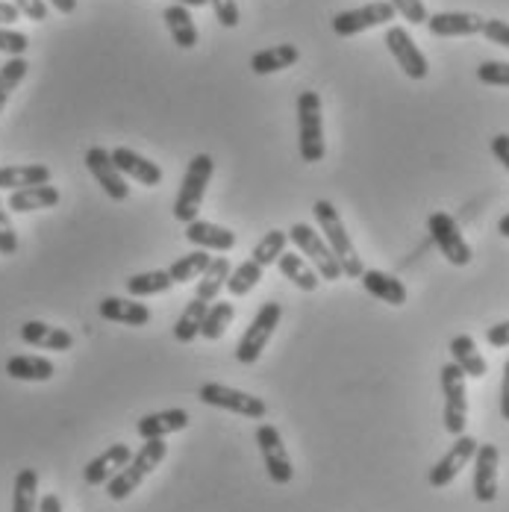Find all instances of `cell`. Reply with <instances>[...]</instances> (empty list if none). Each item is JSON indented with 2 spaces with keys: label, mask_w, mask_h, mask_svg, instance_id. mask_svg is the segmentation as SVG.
<instances>
[{
  "label": "cell",
  "mask_w": 509,
  "mask_h": 512,
  "mask_svg": "<svg viewBox=\"0 0 509 512\" xmlns=\"http://www.w3.org/2000/svg\"><path fill=\"white\" fill-rule=\"evenodd\" d=\"M395 6L389 0H374V3H365L357 9H345V12H336L333 15V33L342 36V39H351L359 36L365 30H374V27H383L389 21H395Z\"/></svg>",
  "instance_id": "cell-7"
},
{
  "label": "cell",
  "mask_w": 509,
  "mask_h": 512,
  "mask_svg": "<svg viewBox=\"0 0 509 512\" xmlns=\"http://www.w3.org/2000/svg\"><path fill=\"white\" fill-rule=\"evenodd\" d=\"M53 362L45 357H30V354H21V357L6 359V374L12 380H24V383H45L53 377Z\"/></svg>",
  "instance_id": "cell-28"
},
{
  "label": "cell",
  "mask_w": 509,
  "mask_h": 512,
  "mask_svg": "<svg viewBox=\"0 0 509 512\" xmlns=\"http://www.w3.org/2000/svg\"><path fill=\"white\" fill-rule=\"evenodd\" d=\"M280 315H283V309H280L277 301H268V304L259 307V312L254 315V321H251L248 330H245V336H242L239 345H236V359H239L242 365H254L256 359L262 357L265 345L271 342L274 330L280 327Z\"/></svg>",
  "instance_id": "cell-6"
},
{
  "label": "cell",
  "mask_w": 509,
  "mask_h": 512,
  "mask_svg": "<svg viewBox=\"0 0 509 512\" xmlns=\"http://www.w3.org/2000/svg\"><path fill=\"white\" fill-rule=\"evenodd\" d=\"M256 445H259V454H262V462H265V471L268 477L277 483V486H286L292 483L295 477V468H292V457L280 439V430L274 424H262L256 430Z\"/></svg>",
  "instance_id": "cell-11"
},
{
  "label": "cell",
  "mask_w": 509,
  "mask_h": 512,
  "mask_svg": "<svg viewBox=\"0 0 509 512\" xmlns=\"http://www.w3.org/2000/svg\"><path fill=\"white\" fill-rule=\"evenodd\" d=\"M301 59V51L295 45H274L268 51H259L251 56V71L254 74H277L292 68Z\"/></svg>",
  "instance_id": "cell-30"
},
{
  "label": "cell",
  "mask_w": 509,
  "mask_h": 512,
  "mask_svg": "<svg viewBox=\"0 0 509 512\" xmlns=\"http://www.w3.org/2000/svg\"><path fill=\"white\" fill-rule=\"evenodd\" d=\"M12 512H39V474L36 468H21L15 477Z\"/></svg>",
  "instance_id": "cell-33"
},
{
  "label": "cell",
  "mask_w": 509,
  "mask_h": 512,
  "mask_svg": "<svg viewBox=\"0 0 509 512\" xmlns=\"http://www.w3.org/2000/svg\"><path fill=\"white\" fill-rule=\"evenodd\" d=\"M209 6H212L215 21L221 27H227V30L239 27V6H236V0H209Z\"/></svg>",
  "instance_id": "cell-44"
},
{
  "label": "cell",
  "mask_w": 509,
  "mask_h": 512,
  "mask_svg": "<svg viewBox=\"0 0 509 512\" xmlns=\"http://www.w3.org/2000/svg\"><path fill=\"white\" fill-rule=\"evenodd\" d=\"M492 154H495V159L509 171V133H498V136L492 139Z\"/></svg>",
  "instance_id": "cell-48"
},
{
  "label": "cell",
  "mask_w": 509,
  "mask_h": 512,
  "mask_svg": "<svg viewBox=\"0 0 509 512\" xmlns=\"http://www.w3.org/2000/svg\"><path fill=\"white\" fill-rule=\"evenodd\" d=\"M386 48L395 56V62L401 65V71L409 80H424L430 74L427 56L415 45V39L407 33V27H389L386 30Z\"/></svg>",
  "instance_id": "cell-12"
},
{
  "label": "cell",
  "mask_w": 509,
  "mask_h": 512,
  "mask_svg": "<svg viewBox=\"0 0 509 512\" xmlns=\"http://www.w3.org/2000/svg\"><path fill=\"white\" fill-rule=\"evenodd\" d=\"M230 259L227 256H212V262H209V268L204 271V277L198 280V295L195 298H201L206 304H215L218 301V295H221V289H227V280H230Z\"/></svg>",
  "instance_id": "cell-31"
},
{
  "label": "cell",
  "mask_w": 509,
  "mask_h": 512,
  "mask_svg": "<svg viewBox=\"0 0 509 512\" xmlns=\"http://www.w3.org/2000/svg\"><path fill=\"white\" fill-rule=\"evenodd\" d=\"M48 6H53V9L62 12V15H71V12L77 9V0H48Z\"/></svg>",
  "instance_id": "cell-52"
},
{
  "label": "cell",
  "mask_w": 509,
  "mask_h": 512,
  "mask_svg": "<svg viewBox=\"0 0 509 512\" xmlns=\"http://www.w3.org/2000/svg\"><path fill=\"white\" fill-rule=\"evenodd\" d=\"M162 21H165V27H168V33H171V39H174L177 48L192 51V48L198 45L201 33H198V27H195V18H192L189 6H180V3L165 6Z\"/></svg>",
  "instance_id": "cell-24"
},
{
  "label": "cell",
  "mask_w": 509,
  "mask_h": 512,
  "mask_svg": "<svg viewBox=\"0 0 509 512\" xmlns=\"http://www.w3.org/2000/svg\"><path fill=\"white\" fill-rule=\"evenodd\" d=\"M62 201L59 189L56 186H30V189H18L9 195L6 206L12 212H36V209H53V206Z\"/></svg>",
  "instance_id": "cell-27"
},
{
  "label": "cell",
  "mask_w": 509,
  "mask_h": 512,
  "mask_svg": "<svg viewBox=\"0 0 509 512\" xmlns=\"http://www.w3.org/2000/svg\"><path fill=\"white\" fill-rule=\"evenodd\" d=\"M112 162L118 165V171L124 174V177H133V180H139L142 186H159L162 183V168L151 162L148 156L136 154V151H130V148H115L112 151Z\"/></svg>",
  "instance_id": "cell-22"
},
{
  "label": "cell",
  "mask_w": 509,
  "mask_h": 512,
  "mask_svg": "<svg viewBox=\"0 0 509 512\" xmlns=\"http://www.w3.org/2000/svg\"><path fill=\"white\" fill-rule=\"evenodd\" d=\"M15 251H18V233H15L12 218L0 201V256H15Z\"/></svg>",
  "instance_id": "cell-42"
},
{
  "label": "cell",
  "mask_w": 509,
  "mask_h": 512,
  "mask_svg": "<svg viewBox=\"0 0 509 512\" xmlns=\"http://www.w3.org/2000/svg\"><path fill=\"white\" fill-rule=\"evenodd\" d=\"M165 454H168V445H165V439H148L142 448H139V454H133V460L127 462L109 483H106V495L112 498V501H124V498H130L139 486H142V480L151 474L153 468H159L162 460H165Z\"/></svg>",
  "instance_id": "cell-2"
},
{
  "label": "cell",
  "mask_w": 509,
  "mask_h": 512,
  "mask_svg": "<svg viewBox=\"0 0 509 512\" xmlns=\"http://www.w3.org/2000/svg\"><path fill=\"white\" fill-rule=\"evenodd\" d=\"M498 233H501L504 239H509V212L501 218V221H498Z\"/></svg>",
  "instance_id": "cell-53"
},
{
  "label": "cell",
  "mask_w": 509,
  "mask_h": 512,
  "mask_svg": "<svg viewBox=\"0 0 509 512\" xmlns=\"http://www.w3.org/2000/svg\"><path fill=\"white\" fill-rule=\"evenodd\" d=\"M206 312H209V304L201 301V298H192V301L186 304V309L180 312L177 324H174V339H177V342H183V345L195 342V339L201 336Z\"/></svg>",
  "instance_id": "cell-32"
},
{
  "label": "cell",
  "mask_w": 509,
  "mask_h": 512,
  "mask_svg": "<svg viewBox=\"0 0 509 512\" xmlns=\"http://www.w3.org/2000/svg\"><path fill=\"white\" fill-rule=\"evenodd\" d=\"M215 174V159L209 154L192 156L183 180H180V192H177V201H174V218L183 221V224H192L201 212L204 204L206 186Z\"/></svg>",
  "instance_id": "cell-3"
},
{
  "label": "cell",
  "mask_w": 509,
  "mask_h": 512,
  "mask_svg": "<svg viewBox=\"0 0 509 512\" xmlns=\"http://www.w3.org/2000/svg\"><path fill=\"white\" fill-rule=\"evenodd\" d=\"M312 215H315L318 230L324 233V239H327L330 251H333L336 259L342 262V271H345L348 277L359 280V277H362V271H365V265H362L357 248H354V242H351V233H348V230H345V224H342L339 209L330 204V201H315V206H312Z\"/></svg>",
  "instance_id": "cell-1"
},
{
  "label": "cell",
  "mask_w": 509,
  "mask_h": 512,
  "mask_svg": "<svg viewBox=\"0 0 509 512\" xmlns=\"http://www.w3.org/2000/svg\"><path fill=\"white\" fill-rule=\"evenodd\" d=\"M395 6V12L409 21V24H427L430 21V12L424 6V0H389Z\"/></svg>",
  "instance_id": "cell-40"
},
{
  "label": "cell",
  "mask_w": 509,
  "mask_h": 512,
  "mask_svg": "<svg viewBox=\"0 0 509 512\" xmlns=\"http://www.w3.org/2000/svg\"><path fill=\"white\" fill-rule=\"evenodd\" d=\"M501 415L509 421V359L504 362V380H501Z\"/></svg>",
  "instance_id": "cell-50"
},
{
  "label": "cell",
  "mask_w": 509,
  "mask_h": 512,
  "mask_svg": "<svg viewBox=\"0 0 509 512\" xmlns=\"http://www.w3.org/2000/svg\"><path fill=\"white\" fill-rule=\"evenodd\" d=\"M39 512H62V501H59V495H53V492L42 495V498H39Z\"/></svg>",
  "instance_id": "cell-51"
},
{
  "label": "cell",
  "mask_w": 509,
  "mask_h": 512,
  "mask_svg": "<svg viewBox=\"0 0 509 512\" xmlns=\"http://www.w3.org/2000/svg\"><path fill=\"white\" fill-rule=\"evenodd\" d=\"M24 12L12 3V0H0V27H9L21 18Z\"/></svg>",
  "instance_id": "cell-49"
},
{
  "label": "cell",
  "mask_w": 509,
  "mask_h": 512,
  "mask_svg": "<svg viewBox=\"0 0 509 512\" xmlns=\"http://www.w3.org/2000/svg\"><path fill=\"white\" fill-rule=\"evenodd\" d=\"M21 339L30 348H45V351H71L74 348V336L62 327H51L45 321H27L21 327Z\"/></svg>",
  "instance_id": "cell-20"
},
{
  "label": "cell",
  "mask_w": 509,
  "mask_h": 512,
  "mask_svg": "<svg viewBox=\"0 0 509 512\" xmlns=\"http://www.w3.org/2000/svg\"><path fill=\"white\" fill-rule=\"evenodd\" d=\"M30 21H36V24H42V21H48V0H12Z\"/></svg>",
  "instance_id": "cell-46"
},
{
  "label": "cell",
  "mask_w": 509,
  "mask_h": 512,
  "mask_svg": "<svg viewBox=\"0 0 509 512\" xmlns=\"http://www.w3.org/2000/svg\"><path fill=\"white\" fill-rule=\"evenodd\" d=\"M498 462L501 454L495 445H480L474 454V498L480 504H492L498 498Z\"/></svg>",
  "instance_id": "cell-15"
},
{
  "label": "cell",
  "mask_w": 509,
  "mask_h": 512,
  "mask_svg": "<svg viewBox=\"0 0 509 512\" xmlns=\"http://www.w3.org/2000/svg\"><path fill=\"white\" fill-rule=\"evenodd\" d=\"M233 318H236V307H233L230 301H215V304L209 307V312H206L201 336L209 339V342H218V339L227 333V327H230Z\"/></svg>",
  "instance_id": "cell-39"
},
{
  "label": "cell",
  "mask_w": 509,
  "mask_h": 512,
  "mask_svg": "<svg viewBox=\"0 0 509 512\" xmlns=\"http://www.w3.org/2000/svg\"><path fill=\"white\" fill-rule=\"evenodd\" d=\"M262 274H265V268H262V265H256L254 259H248V262L236 265V268H233V274H230V280H227V292H230L233 298H245V295H251L256 286L262 283Z\"/></svg>",
  "instance_id": "cell-36"
},
{
  "label": "cell",
  "mask_w": 509,
  "mask_h": 512,
  "mask_svg": "<svg viewBox=\"0 0 509 512\" xmlns=\"http://www.w3.org/2000/svg\"><path fill=\"white\" fill-rule=\"evenodd\" d=\"M442 392H445V430L457 439L468 427V392H465V374L457 362L442 365Z\"/></svg>",
  "instance_id": "cell-8"
},
{
  "label": "cell",
  "mask_w": 509,
  "mask_h": 512,
  "mask_svg": "<svg viewBox=\"0 0 509 512\" xmlns=\"http://www.w3.org/2000/svg\"><path fill=\"white\" fill-rule=\"evenodd\" d=\"M186 239L201 248V251H215V254H227L236 248V233L221 227V224H212V221H201L195 218L192 224H186Z\"/></svg>",
  "instance_id": "cell-19"
},
{
  "label": "cell",
  "mask_w": 509,
  "mask_h": 512,
  "mask_svg": "<svg viewBox=\"0 0 509 512\" xmlns=\"http://www.w3.org/2000/svg\"><path fill=\"white\" fill-rule=\"evenodd\" d=\"M174 286L168 271H145V274H133L127 280V292L130 298H151V295H165Z\"/></svg>",
  "instance_id": "cell-34"
},
{
  "label": "cell",
  "mask_w": 509,
  "mask_h": 512,
  "mask_svg": "<svg viewBox=\"0 0 509 512\" xmlns=\"http://www.w3.org/2000/svg\"><path fill=\"white\" fill-rule=\"evenodd\" d=\"M277 265H280V274L286 280H292L301 292H315L318 283H321V274L312 268V262H306L304 256L295 254V251H286V254L280 256Z\"/></svg>",
  "instance_id": "cell-29"
},
{
  "label": "cell",
  "mask_w": 509,
  "mask_h": 512,
  "mask_svg": "<svg viewBox=\"0 0 509 512\" xmlns=\"http://www.w3.org/2000/svg\"><path fill=\"white\" fill-rule=\"evenodd\" d=\"M483 24L486 18L474 15V12H436L427 21V30L436 39H462V36H483Z\"/></svg>",
  "instance_id": "cell-16"
},
{
  "label": "cell",
  "mask_w": 509,
  "mask_h": 512,
  "mask_svg": "<svg viewBox=\"0 0 509 512\" xmlns=\"http://www.w3.org/2000/svg\"><path fill=\"white\" fill-rule=\"evenodd\" d=\"M477 80L486 86H509V62H483L477 68Z\"/></svg>",
  "instance_id": "cell-41"
},
{
  "label": "cell",
  "mask_w": 509,
  "mask_h": 512,
  "mask_svg": "<svg viewBox=\"0 0 509 512\" xmlns=\"http://www.w3.org/2000/svg\"><path fill=\"white\" fill-rule=\"evenodd\" d=\"M298 151L306 165L321 162L324 148V115H321V95L318 92H301L298 95Z\"/></svg>",
  "instance_id": "cell-4"
},
{
  "label": "cell",
  "mask_w": 509,
  "mask_h": 512,
  "mask_svg": "<svg viewBox=\"0 0 509 512\" xmlns=\"http://www.w3.org/2000/svg\"><path fill=\"white\" fill-rule=\"evenodd\" d=\"M130 460H133L130 445L115 442V445H109V448L103 451L101 457H95V460L83 468V480H86L89 486H106V483H109V480H112V477H115Z\"/></svg>",
  "instance_id": "cell-18"
},
{
  "label": "cell",
  "mask_w": 509,
  "mask_h": 512,
  "mask_svg": "<svg viewBox=\"0 0 509 512\" xmlns=\"http://www.w3.org/2000/svg\"><path fill=\"white\" fill-rule=\"evenodd\" d=\"M86 168L92 171V177L98 180V186L112 201H127L130 198L127 177L118 171V165L112 162V154L106 148H89L86 151Z\"/></svg>",
  "instance_id": "cell-14"
},
{
  "label": "cell",
  "mask_w": 509,
  "mask_h": 512,
  "mask_svg": "<svg viewBox=\"0 0 509 512\" xmlns=\"http://www.w3.org/2000/svg\"><path fill=\"white\" fill-rule=\"evenodd\" d=\"M289 239L295 242V248L301 251V256H306V259L312 262V268H315L327 283H333V280H342V277H345L342 262L336 259V254H333V251H330V245H327V239H324L318 230H312L309 224L298 221V224H292Z\"/></svg>",
  "instance_id": "cell-5"
},
{
  "label": "cell",
  "mask_w": 509,
  "mask_h": 512,
  "mask_svg": "<svg viewBox=\"0 0 509 512\" xmlns=\"http://www.w3.org/2000/svg\"><path fill=\"white\" fill-rule=\"evenodd\" d=\"M171 3H180V6H189V9H195V6H206L209 0H171Z\"/></svg>",
  "instance_id": "cell-54"
},
{
  "label": "cell",
  "mask_w": 509,
  "mask_h": 512,
  "mask_svg": "<svg viewBox=\"0 0 509 512\" xmlns=\"http://www.w3.org/2000/svg\"><path fill=\"white\" fill-rule=\"evenodd\" d=\"M189 412L186 410H162V412H151V415H145V418H139V424H136V433L148 442V439H165V436H171V433H180V430H186L189 427Z\"/></svg>",
  "instance_id": "cell-21"
},
{
  "label": "cell",
  "mask_w": 509,
  "mask_h": 512,
  "mask_svg": "<svg viewBox=\"0 0 509 512\" xmlns=\"http://www.w3.org/2000/svg\"><path fill=\"white\" fill-rule=\"evenodd\" d=\"M286 245H289V233H283V230H268V233L254 245L251 259H254L256 265H262V268L277 265L280 256L286 254Z\"/></svg>",
  "instance_id": "cell-35"
},
{
  "label": "cell",
  "mask_w": 509,
  "mask_h": 512,
  "mask_svg": "<svg viewBox=\"0 0 509 512\" xmlns=\"http://www.w3.org/2000/svg\"><path fill=\"white\" fill-rule=\"evenodd\" d=\"M98 312L103 321H115L127 327H145L151 321V309L139 304V298H103Z\"/></svg>",
  "instance_id": "cell-23"
},
{
  "label": "cell",
  "mask_w": 509,
  "mask_h": 512,
  "mask_svg": "<svg viewBox=\"0 0 509 512\" xmlns=\"http://www.w3.org/2000/svg\"><path fill=\"white\" fill-rule=\"evenodd\" d=\"M486 342L492 348H509V321H501V324L489 327L486 330Z\"/></svg>",
  "instance_id": "cell-47"
},
{
  "label": "cell",
  "mask_w": 509,
  "mask_h": 512,
  "mask_svg": "<svg viewBox=\"0 0 509 512\" xmlns=\"http://www.w3.org/2000/svg\"><path fill=\"white\" fill-rule=\"evenodd\" d=\"M27 71H30V62L24 56H9L0 65V112H3L6 101L12 98V92L21 86V80L27 77Z\"/></svg>",
  "instance_id": "cell-38"
},
{
  "label": "cell",
  "mask_w": 509,
  "mask_h": 512,
  "mask_svg": "<svg viewBox=\"0 0 509 512\" xmlns=\"http://www.w3.org/2000/svg\"><path fill=\"white\" fill-rule=\"evenodd\" d=\"M451 357L462 368V374L471 377V380H480V377L489 374V362L477 351V342L468 333H459V336L451 339Z\"/></svg>",
  "instance_id": "cell-26"
},
{
  "label": "cell",
  "mask_w": 509,
  "mask_h": 512,
  "mask_svg": "<svg viewBox=\"0 0 509 512\" xmlns=\"http://www.w3.org/2000/svg\"><path fill=\"white\" fill-rule=\"evenodd\" d=\"M51 183V168L48 165H3L0 168V189L18 192L30 186H48Z\"/></svg>",
  "instance_id": "cell-25"
},
{
  "label": "cell",
  "mask_w": 509,
  "mask_h": 512,
  "mask_svg": "<svg viewBox=\"0 0 509 512\" xmlns=\"http://www.w3.org/2000/svg\"><path fill=\"white\" fill-rule=\"evenodd\" d=\"M359 280H362V289H365L371 298H377V301H383V304H389V307H404V304H407V286H404V280H398L395 274L380 271V268H365Z\"/></svg>",
  "instance_id": "cell-17"
},
{
  "label": "cell",
  "mask_w": 509,
  "mask_h": 512,
  "mask_svg": "<svg viewBox=\"0 0 509 512\" xmlns=\"http://www.w3.org/2000/svg\"><path fill=\"white\" fill-rule=\"evenodd\" d=\"M427 230H430V236H433L439 254L445 256L451 265L465 268V265L474 259L471 245H468L465 236L459 233V224L454 221V215H448V212H433V215L427 218Z\"/></svg>",
  "instance_id": "cell-9"
},
{
  "label": "cell",
  "mask_w": 509,
  "mask_h": 512,
  "mask_svg": "<svg viewBox=\"0 0 509 512\" xmlns=\"http://www.w3.org/2000/svg\"><path fill=\"white\" fill-rule=\"evenodd\" d=\"M198 398L204 401L206 407L236 412V415H245V418H254V421L265 418V412H268L262 398H254V395H248L242 389H230L224 383H204L201 392H198Z\"/></svg>",
  "instance_id": "cell-10"
},
{
  "label": "cell",
  "mask_w": 509,
  "mask_h": 512,
  "mask_svg": "<svg viewBox=\"0 0 509 512\" xmlns=\"http://www.w3.org/2000/svg\"><path fill=\"white\" fill-rule=\"evenodd\" d=\"M483 36H486L492 45L509 48V24L507 21H501V18H486V24H483Z\"/></svg>",
  "instance_id": "cell-45"
},
{
  "label": "cell",
  "mask_w": 509,
  "mask_h": 512,
  "mask_svg": "<svg viewBox=\"0 0 509 512\" xmlns=\"http://www.w3.org/2000/svg\"><path fill=\"white\" fill-rule=\"evenodd\" d=\"M477 448H480V445H477V439H471V436H465V433L457 436V439H454V445H451V451H448L442 460L430 468V474H427L430 486H433V489H445V486H451V483L459 477V471H462L468 462L474 460Z\"/></svg>",
  "instance_id": "cell-13"
},
{
  "label": "cell",
  "mask_w": 509,
  "mask_h": 512,
  "mask_svg": "<svg viewBox=\"0 0 509 512\" xmlns=\"http://www.w3.org/2000/svg\"><path fill=\"white\" fill-rule=\"evenodd\" d=\"M209 262H212V256L209 251H192V254L180 256L171 268H168V274H171V280L174 283H189V280H201L204 277V271L209 268Z\"/></svg>",
  "instance_id": "cell-37"
},
{
  "label": "cell",
  "mask_w": 509,
  "mask_h": 512,
  "mask_svg": "<svg viewBox=\"0 0 509 512\" xmlns=\"http://www.w3.org/2000/svg\"><path fill=\"white\" fill-rule=\"evenodd\" d=\"M30 48V39L18 30H9V27H0V53L6 56H24V51Z\"/></svg>",
  "instance_id": "cell-43"
}]
</instances>
